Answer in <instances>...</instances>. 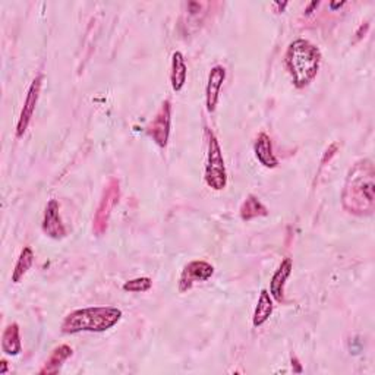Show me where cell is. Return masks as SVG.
<instances>
[{
  "label": "cell",
  "mask_w": 375,
  "mask_h": 375,
  "mask_svg": "<svg viewBox=\"0 0 375 375\" xmlns=\"http://www.w3.org/2000/svg\"><path fill=\"white\" fill-rule=\"evenodd\" d=\"M74 355V350L68 345H60L52 350L50 356L44 362L43 368L39 371L40 375H55L60 371L65 362Z\"/></svg>",
  "instance_id": "4fadbf2b"
},
{
  "label": "cell",
  "mask_w": 375,
  "mask_h": 375,
  "mask_svg": "<svg viewBox=\"0 0 375 375\" xmlns=\"http://www.w3.org/2000/svg\"><path fill=\"white\" fill-rule=\"evenodd\" d=\"M337 150H338V144H337V142L331 144L330 147H329L327 150H325L324 157H323V160H321V164H325V163H327V162H330V160H331V157H334V155H336Z\"/></svg>",
  "instance_id": "ffe728a7"
},
{
  "label": "cell",
  "mask_w": 375,
  "mask_h": 375,
  "mask_svg": "<svg viewBox=\"0 0 375 375\" xmlns=\"http://www.w3.org/2000/svg\"><path fill=\"white\" fill-rule=\"evenodd\" d=\"M343 5H346V2H342V3H330L331 9H337V8H342Z\"/></svg>",
  "instance_id": "cb8c5ba5"
},
{
  "label": "cell",
  "mask_w": 375,
  "mask_h": 375,
  "mask_svg": "<svg viewBox=\"0 0 375 375\" xmlns=\"http://www.w3.org/2000/svg\"><path fill=\"white\" fill-rule=\"evenodd\" d=\"M122 318V311L115 307H90L72 311L62 321V333H102L110 330Z\"/></svg>",
  "instance_id": "3957f363"
},
{
  "label": "cell",
  "mask_w": 375,
  "mask_h": 375,
  "mask_svg": "<svg viewBox=\"0 0 375 375\" xmlns=\"http://www.w3.org/2000/svg\"><path fill=\"white\" fill-rule=\"evenodd\" d=\"M273 311H274L273 298L269 294V290L262 289L261 294H260V298H258V302H257L256 311H253V317H252L253 327H261V325L267 323L270 320V317L273 316Z\"/></svg>",
  "instance_id": "9a60e30c"
},
{
  "label": "cell",
  "mask_w": 375,
  "mask_h": 375,
  "mask_svg": "<svg viewBox=\"0 0 375 375\" xmlns=\"http://www.w3.org/2000/svg\"><path fill=\"white\" fill-rule=\"evenodd\" d=\"M188 78V66L185 62V56L180 52H175L172 55V66H171V84L173 91L179 93L185 87Z\"/></svg>",
  "instance_id": "5bb4252c"
},
{
  "label": "cell",
  "mask_w": 375,
  "mask_h": 375,
  "mask_svg": "<svg viewBox=\"0 0 375 375\" xmlns=\"http://www.w3.org/2000/svg\"><path fill=\"white\" fill-rule=\"evenodd\" d=\"M0 364H2V369H0V374H6L8 372V362L5 359H2V362H0Z\"/></svg>",
  "instance_id": "7402d4cb"
},
{
  "label": "cell",
  "mask_w": 375,
  "mask_h": 375,
  "mask_svg": "<svg viewBox=\"0 0 375 375\" xmlns=\"http://www.w3.org/2000/svg\"><path fill=\"white\" fill-rule=\"evenodd\" d=\"M239 215L244 222H251L253 219H257V217L269 215V210L260 201L258 197L253 195V193H249V195L247 197V200L242 202V205H240Z\"/></svg>",
  "instance_id": "e0dca14e"
},
{
  "label": "cell",
  "mask_w": 375,
  "mask_h": 375,
  "mask_svg": "<svg viewBox=\"0 0 375 375\" xmlns=\"http://www.w3.org/2000/svg\"><path fill=\"white\" fill-rule=\"evenodd\" d=\"M119 200L120 184L116 177H112L103 189L99 207H97L93 219V232L95 236H103L107 232L112 211L119 204Z\"/></svg>",
  "instance_id": "5b68a950"
},
{
  "label": "cell",
  "mask_w": 375,
  "mask_h": 375,
  "mask_svg": "<svg viewBox=\"0 0 375 375\" xmlns=\"http://www.w3.org/2000/svg\"><path fill=\"white\" fill-rule=\"evenodd\" d=\"M34 262V251L30 247H26L18 257V261L15 264V269L12 271V282L14 283H19L23 276L28 273V270L31 269V265Z\"/></svg>",
  "instance_id": "ac0fdd59"
},
{
  "label": "cell",
  "mask_w": 375,
  "mask_h": 375,
  "mask_svg": "<svg viewBox=\"0 0 375 375\" xmlns=\"http://www.w3.org/2000/svg\"><path fill=\"white\" fill-rule=\"evenodd\" d=\"M153 286V280L150 277H138V279H132L124 283V290L125 292H134V294H141V292H148Z\"/></svg>",
  "instance_id": "d6986e66"
},
{
  "label": "cell",
  "mask_w": 375,
  "mask_h": 375,
  "mask_svg": "<svg viewBox=\"0 0 375 375\" xmlns=\"http://www.w3.org/2000/svg\"><path fill=\"white\" fill-rule=\"evenodd\" d=\"M59 210L60 207L56 200L48 201L46 205L43 223H41V229L46 233V236L56 239V240L64 239L66 236V227L62 222V217H60Z\"/></svg>",
  "instance_id": "9c48e42d"
},
{
  "label": "cell",
  "mask_w": 375,
  "mask_h": 375,
  "mask_svg": "<svg viewBox=\"0 0 375 375\" xmlns=\"http://www.w3.org/2000/svg\"><path fill=\"white\" fill-rule=\"evenodd\" d=\"M207 137V163H205V184L214 191H222L227 185V172L220 142L211 129H205Z\"/></svg>",
  "instance_id": "277c9868"
},
{
  "label": "cell",
  "mask_w": 375,
  "mask_h": 375,
  "mask_svg": "<svg viewBox=\"0 0 375 375\" xmlns=\"http://www.w3.org/2000/svg\"><path fill=\"white\" fill-rule=\"evenodd\" d=\"M226 79V69L222 65H215L211 68L209 74L207 87H205V106L210 113L215 112L217 104L220 100V91L223 82Z\"/></svg>",
  "instance_id": "30bf717a"
},
{
  "label": "cell",
  "mask_w": 375,
  "mask_h": 375,
  "mask_svg": "<svg viewBox=\"0 0 375 375\" xmlns=\"http://www.w3.org/2000/svg\"><path fill=\"white\" fill-rule=\"evenodd\" d=\"M253 153H256L257 160L264 167L276 169L277 166H279V159H277L274 154L271 138L265 134V132H261V134L257 137L256 144H253Z\"/></svg>",
  "instance_id": "7c38bea8"
},
{
  "label": "cell",
  "mask_w": 375,
  "mask_h": 375,
  "mask_svg": "<svg viewBox=\"0 0 375 375\" xmlns=\"http://www.w3.org/2000/svg\"><path fill=\"white\" fill-rule=\"evenodd\" d=\"M285 62L294 86L302 90L316 79L321 65V52L311 41L296 39L289 44Z\"/></svg>",
  "instance_id": "7a4b0ae2"
},
{
  "label": "cell",
  "mask_w": 375,
  "mask_h": 375,
  "mask_svg": "<svg viewBox=\"0 0 375 375\" xmlns=\"http://www.w3.org/2000/svg\"><path fill=\"white\" fill-rule=\"evenodd\" d=\"M292 270H294L292 258H285L279 265V269H277L276 273L273 274L270 280V295L274 300L277 302L285 300V286L290 274H292Z\"/></svg>",
  "instance_id": "8fae6325"
},
{
  "label": "cell",
  "mask_w": 375,
  "mask_h": 375,
  "mask_svg": "<svg viewBox=\"0 0 375 375\" xmlns=\"http://www.w3.org/2000/svg\"><path fill=\"white\" fill-rule=\"evenodd\" d=\"M369 30V23H365V26H360L359 30L356 31V41L360 40L362 37H364V35L367 34V31Z\"/></svg>",
  "instance_id": "44dd1931"
},
{
  "label": "cell",
  "mask_w": 375,
  "mask_h": 375,
  "mask_svg": "<svg viewBox=\"0 0 375 375\" xmlns=\"http://www.w3.org/2000/svg\"><path fill=\"white\" fill-rule=\"evenodd\" d=\"M43 78H44L43 75L35 77L34 81L31 82L30 88H28L26 102H23L22 110H21V115H19V119H18L17 132H15L17 138H22L23 134H26V132H27L30 124H31V119H32V115H34V110H35V106H37L39 99H40Z\"/></svg>",
  "instance_id": "52a82bcc"
},
{
  "label": "cell",
  "mask_w": 375,
  "mask_h": 375,
  "mask_svg": "<svg viewBox=\"0 0 375 375\" xmlns=\"http://www.w3.org/2000/svg\"><path fill=\"white\" fill-rule=\"evenodd\" d=\"M214 274V267L207 261H191L186 264L182 274L179 277V292H188L192 289V286L198 282L209 280L210 277Z\"/></svg>",
  "instance_id": "ba28073f"
},
{
  "label": "cell",
  "mask_w": 375,
  "mask_h": 375,
  "mask_svg": "<svg viewBox=\"0 0 375 375\" xmlns=\"http://www.w3.org/2000/svg\"><path fill=\"white\" fill-rule=\"evenodd\" d=\"M172 126V103L164 100L147 126V134L160 148H166Z\"/></svg>",
  "instance_id": "8992f818"
},
{
  "label": "cell",
  "mask_w": 375,
  "mask_h": 375,
  "mask_svg": "<svg viewBox=\"0 0 375 375\" xmlns=\"http://www.w3.org/2000/svg\"><path fill=\"white\" fill-rule=\"evenodd\" d=\"M320 5V2H312L311 5H309V8L307 9V15H309V14H312V9L314 8H317Z\"/></svg>",
  "instance_id": "603a6c76"
},
{
  "label": "cell",
  "mask_w": 375,
  "mask_h": 375,
  "mask_svg": "<svg viewBox=\"0 0 375 375\" xmlns=\"http://www.w3.org/2000/svg\"><path fill=\"white\" fill-rule=\"evenodd\" d=\"M343 209L358 217L375 211V167L369 159L359 160L350 169L342 192Z\"/></svg>",
  "instance_id": "6da1fadb"
},
{
  "label": "cell",
  "mask_w": 375,
  "mask_h": 375,
  "mask_svg": "<svg viewBox=\"0 0 375 375\" xmlns=\"http://www.w3.org/2000/svg\"><path fill=\"white\" fill-rule=\"evenodd\" d=\"M2 350L8 356H18L22 352V343L19 336V325L17 323L9 324L2 334Z\"/></svg>",
  "instance_id": "2e32d148"
}]
</instances>
